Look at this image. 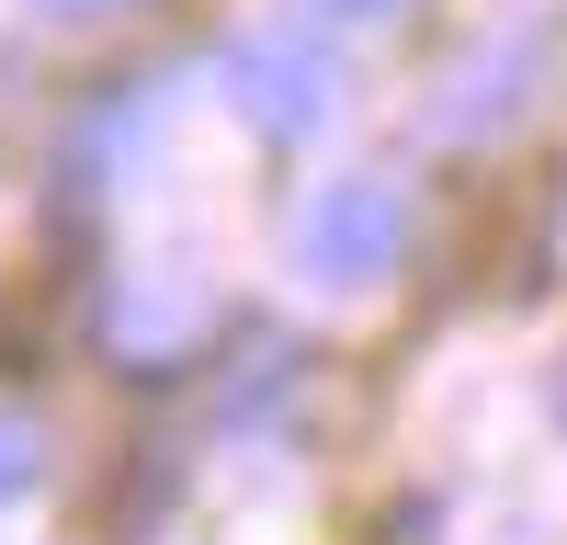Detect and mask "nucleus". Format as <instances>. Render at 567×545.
<instances>
[{
	"label": "nucleus",
	"instance_id": "nucleus-6",
	"mask_svg": "<svg viewBox=\"0 0 567 545\" xmlns=\"http://www.w3.org/2000/svg\"><path fill=\"white\" fill-rule=\"evenodd\" d=\"M307 12H318V23H398L409 0H307Z\"/></svg>",
	"mask_w": 567,
	"mask_h": 545
},
{
	"label": "nucleus",
	"instance_id": "nucleus-3",
	"mask_svg": "<svg viewBox=\"0 0 567 545\" xmlns=\"http://www.w3.org/2000/svg\"><path fill=\"white\" fill-rule=\"evenodd\" d=\"M523 80H534V58H523V45H499V58H465V69H454V91H443V136L511 125V114H523Z\"/></svg>",
	"mask_w": 567,
	"mask_h": 545
},
{
	"label": "nucleus",
	"instance_id": "nucleus-4",
	"mask_svg": "<svg viewBox=\"0 0 567 545\" xmlns=\"http://www.w3.org/2000/svg\"><path fill=\"white\" fill-rule=\"evenodd\" d=\"M34 477H45L34 421H12V409H0V512H12V500H34Z\"/></svg>",
	"mask_w": 567,
	"mask_h": 545
},
{
	"label": "nucleus",
	"instance_id": "nucleus-5",
	"mask_svg": "<svg viewBox=\"0 0 567 545\" xmlns=\"http://www.w3.org/2000/svg\"><path fill=\"white\" fill-rule=\"evenodd\" d=\"M114 12H136V0H34V23H114Z\"/></svg>",
	"mask_w": 567,
	"mask_h": 545
},
{
	"label": "nucleus",
	"instance_id": "nucleus-1",
	"mask_svg": "<svg viewBox=\"0 0 567 545\" xmlns=\"http://www.w3.org/2000/svg\"><path fill=\"white\" fill-rule=\"evenodd\" d=\"M409 250V194L386 171H341V182H318L307 216H296V272L329 296H363V285H386Z\"/></svg>",
	"mask_w": 567,
	"mask_h": 545
},
{
	"label": "nucleus",
	"instance_id": "nucleus-2",
	"mask_svg": "<svg viewBox=\"0 0 567 545\" xmlns=\"http://www.w3.org/2000/svg\"><path fill=\"white\" fill-rule=\"evenodd\" d=\"M216 80H227V103H239L261 136H307L329 114V58H318L307 34H239Z\"/></svg>",
	"mask_w": 567,
	"mask_h": 545
},
{
	"label": "nucleus",
	"instance_id": "nucleus-7",
	"mask_svg": "<svg viewBox=\"0 0 567 545\" xmlns=\"http://www.w3.org/2000/svg\"><path fill=\"white\" fill-rule=\"evenodd\" d=\"M556 409H567V376H556Z\"/></svg>",
	"mask_w": 567,
	"mask_h": 545
}]
</instances>
